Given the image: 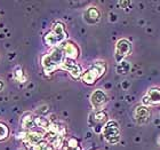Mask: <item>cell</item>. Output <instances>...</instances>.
Masks as SVG:
<instances>
[{
	"label": "cell",
	"mask_w": 160,
	"mask_h": 150,
	"mask_svg": "<svg viewBox=\"0 0 160 150\" xmlns=\"http://www.w3.org/2000/svg\"><path fill=\"white\" fill-rule=\"evenodd\" d=\"M149 116H150V111L147 107L144 106H140L136 108V110L134 112V117L138 124H145L149 120Z\"/></svg>",
	"instance_id": "12"
},
{
	"label": "cell",
	"mask_w": 160,
	"mask_h": 150,
	"mask_svg": "<svg viewBox=\"0 0 160 150\" xmlns=\"http://www.w3.org/2000/svg\"><path fill=\"white\" fill-rule=\"evenodd\" d=\"M2 88H3V83L0 80V91H2Z\"/></svg>",
	"instance_id": "20"
},
{
	"label": "cell",
	"mask_w": 160,
	"mask_h": 150,
	"mask_svg": "<svg viewBox=\"0 0 160 150\" xmlns=\"http://www.w3.org/2000/svg\"><path fill=\"white\" fill-rule=\"evenodd\" d=\"M143 104L145 106H153L160 104V88H150L147 95L143 97Z\"/></svg>",
	"instance_id": "11"
},
{
	"label": "cell",
	"mask_w": 160,
	"mask_h": 150,
	"mask_svg": "<svg viewBox=\"0 0 160 150\" xmlns=\"http://www.w3.org/2000/svg\"><path fill=\"white\" fill-rule=\"evenodd\" d=\"M33 150H54V148L47 142H45V141H41V142H39L38 144L34 146Z\"/></svg>",
	"instance_id": "19"
},
{
	"label": "cell",
	"mask_w": 160,
	"mask_h": 150,
	"mask_svg": "<svg viewBox=\"0 0 160 150\" xmlns=\"http://www.w3.org/2000/svg\"><path fill=\"white\" fill-rule=\"evenodd\" d=\"M130 70V63L128 62V61H121V62H119L117 65V72L119 75H126L128 74Z\"/></svg>",
	"instance_id": "15"
},
{
	"label": "cell",
	"mask_w": 160,
	"mask_h": 150,
	"mask_svg": "<svg viewBox=\"0 0 160 150\" xmlns=\"http://www.w3.org/2000/svg\"><path fill=\"white\" fill-rule=\"evenodd\" d=\"M68 34L65 31V27L63 23L56 22L54 23L52 30L45 36V43L48 46H57V45H62L65 41Z\"/></svg>",
	"instance_id": "2"
},
{
	"label": "cell",
	"mask_w": 160,
	"mask_h": 150,
	"mask_svg": "<svg viewBox=\"0 0 160 150\" xmlns=\"http://www.w3.org/2000/svg\"><path fill=\"white\" fill-rule=\"evenodd\" d=\"M14 78H15L17 81H20V83H24V81L27 80V77H25V75H24L22 68L17 67L16 69L14 70Z\"/></svg>",
	"instance_id": "17"
},
{
	"label": "cell",
	"mask_w": 160,
	"mask_h": 150,
	"mask_svg": "<svg viewBox=\"0 0 160 150\" xmlns=\"http://www.w3.org/2000/svg\"><path fill=\"white\" fill-rule=\"evenodd\" d=\"M108 123V115L103 110L95 111L89 117V124L96 133H101L103 131V127Z\"/></svg>",
	"instance_id": "5"
},
{
	"label": "cell",
	"mask_w": 160,
	"mask_h": 150,
	"mask_svg": "<svg viewBox=\"0 0 160 150\" xmlns=\"http://www.w3.org/2000/svg\"><path fill=\"white\" fill-rule=\"evenodd\" d=\"M21 124H22V127L25 128V130H32V128L37 126L36 125V118H33V116L31 113H25L22 117Z\"/></svg>",
	"instance_id": "14"
},
{
	"label": "cell",
	"mask_w": 160,
	"mask_h": 150,
	"mask_svg": "<svg viewBox=\"0 0 160 150\" xmlns=\"http://www.w3.org/2000/svg\"><path fill=\"white\" fill-rule=\"evenodd\" d=\"M9 135V128L6 124H3L0 122V141L6 140Z\"/></svg>",
	"instance_id": "18"
},
{
	"label": "cell",
	"mask_w": 160,
	"mask_h": 150,
	"mask_svg": "<svg viewBox=\"0 0 160 150\" xmlns=\"http://www.w3.org/2000/svg\"><path fill=\"white\" fill-rule=\"evenodd\" d=\"M36 125L39 127H42L43 130H49V127L52 126V124L49 123V120L46 119L45 117H37L36 118Z\"/></svg>",
	"instance_id": "16"
},
{
	"label": "cell",
	"mask_w": 160,
	"mask_h": 150,
	"mask_svg": "<svg viewBox=\"0 0 160 150\" xmlns=\"http://www.w3.org/2000/svg\"><path fill=\"white\" fill-rule=\"evenodd\" d=\"M102 134H103L105 141L110 144L118 143V141L120 139V128L117 122H114V120L108 122L105 124V126L103 127Z\"/></svg>",
	"instance_id": "4"
},
{
	"label": "cell",
	"mask_w": 160,
	"mask_h": 150,
	"mask_svg": "<svg viewBox=\"0 0 160 150\" xmlns=\"http://www.w3.org/2000/svg\"><path fill=\"white\" fill-rule=\"evenodd\" d=\"M65 60L63 52L61 49V47H55L52 49L48 54L41 59V64L43 67V70L47 75L52 74L54 71L62 67L63 61Z\"/></svg>",
	"instance_id": "1"
},
{
	"label": "cell",
	"mask_w": 160,
	"mask_h": 150,
	"mask_svg": "<svg viewBox=\"0 0 160 150\" xmlns=\"http://www.w3.org/2000/svg\"><path fill=\"white\" fill-rule=\"evenodd\" d=\"M107 71V64L104 62H95L81 75V79L87 85H93L97 79H100Z\"/></svg>",
	"instance_id": "3"
},
{
	"label": "cell",
	"mask_w": 160,
	"mask_h": 150,
	"mask_svg": "<svg viewBox=\"0 0 160 150\" xmlns=\"http://www.w3.org/2000/svg\"><path fill=\"white\" fill-rule=\"evenodd\" d=\"M132 52V44L129 40L120 39L116 44V60L118 63L125 60V57L128 56Z\"/></svg>",
	"instance_id": "6"
},
{
	"label": "cell",
	"mask_w": 160,
	"mask_h": 150,
	"mask_svg": "<svg viewBox=\"0 0 160 150\" xmlns=\"http://www.w3.org/2000/svg\"><path fill=\"white\" fill-rule=\"evenodd\" d=\"M23 139L28 144H30V146H33L34 147L36 144L41 142L42 135H41L40 133H37V132H28V133L24 134Z\"/></svg>",
	"instance_id": "13"
},
{
	"label": "cell",
	"mask_w": 160,
	"mask_h": 150,
	"mask_svg": "<svg viewBox=\"0 0 160 150\" xmlns=\"http://www.w3.org/2000/svg\"><path fill=\"white\" fill-rule=\"evenodd\" d=\"M61 49L63 52L64 56L67 59H70V60H77L79 57V48L73 41H70V40H65L62 45H61Z\"/></svg>",
	"instance_id": "8"
},
{
	"label": "cell",
	"mask_w": 160,
	"mask_h": 150,
	"mask_svg": "<svg viewBox=\"0 0 160 150\" xmlns=\"http://www.w3.org/2000/svg\"><path fill=\"white\" fill-rule=\"evenodd\" d=\"M61 68L64 69L65 71H68L74 79H78L82 75V70H81V67H80L79 64L74 60H70V59H67V57L63 61V64H62Z\"/></svg>",
	"instance_id": "9"
},
{
	"label": "cell",
	"mask_w": 160,
	"mask_h": 150,
	"mask_svg": "<svg viewBox=\"0 0 160 150\" xmlns=\"http://www.w3.org/2000/svg\"><path fill=\"white\" fill-rule=\"evenodd\" d=\"M158 142H159V143H160V137H159V140H158Z\"/></svg>",
	"instance_id": "21"
},
{
	"label": "cell",
	"mask_w": 160,
	"mask_h": 150,
	"mask_svg": "<svg viewBox=\"0 0 160 150\" xmlns=\"http://www.w3.org/2000/svg\"><path fill=\"white\" fill-rule=\"evenodd\" d=\"M108 101H109V97H108L107 93L102 90L94 91L93 94L90 95V103L96 111L102 110L104 106L108 103Z\"/></svg>",
	"instance_id": "7"
},
{
	"label": "cell",
	"mask_w": 160,
	"mask_h": 150,
	"mask_svg": "<svg viewBox=\"0 0 160 150\" xmlns=\"http://www.w3.org/2000/svg\"><path fill=\"white\" fill-rule=\"evenodd\" d=\"M83 21L89 25L98 23L101 21V13L96 7H88L85 12H83Z\"/></svg>",
	"instance_id": "10"
}]
</instances>
